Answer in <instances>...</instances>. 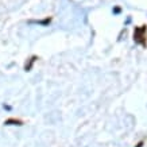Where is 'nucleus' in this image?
Wrapping results in <instances>:
<instances>
[{"mask_svg":"<svg viewBox=\"0 0 147 147\" xmlns=\"http://www.w3.org/2000/svg\"><path fill=\"white\" fill-rule=\"evenodd\" d=\"M146 30L147 27L146 26H142V27H138L135 28V34H134V39L138 42L139 45L142 46H146V39H144V34H146Z\"/></svg>","mask_w":147,"mask_h":147,"instance_id":"1","label":"nucleus"}]
</instances>
